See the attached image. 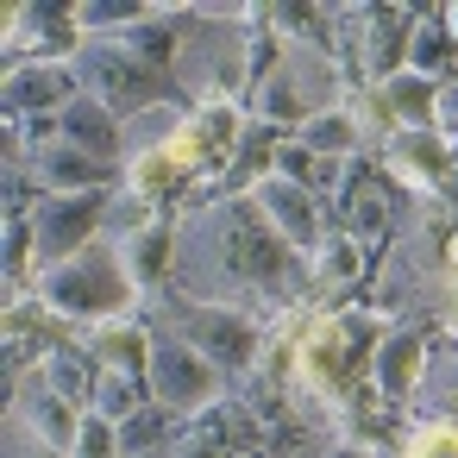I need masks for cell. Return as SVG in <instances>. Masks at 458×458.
I'll return each mask as SVG.
<instances>
[{
    "label": "cell",
    "instance_id": "6da1fadb",
    "mask_svg": "<svg viewBox=\"0 0 458 458\" xmlns=\"http://www.w3.org/2000/svg\"><path fill=\"white\" fill-rule=\"evenodd\" d=\"M295 245L264 220L258 201H220L208 214H195L176 239V276L189 283V301H220L239 308V295H264L283 301L295 295Z\"/></svg>",
    "mask_w": 458,
    "mask_h": 458
},
{
    "label": "cell",
    "instance_id": "7a4b0ae2",
    "mask_svg": "<svg viewBox=\"0 0 458 458\" xmlns=\"http://www.w3.org/2000/svg\"><path fill=\"white\" fill-rule=\"evenodd\" d=\"M45 301L70 320H120L132 301H139V276L126 264V245H114V233H101L89 251H76L70 264L45 270Z\"/></svg>",
    "mask_w": 458,
    "mask_h": 458
},
{
    "label": "cell",
    "instance_id": "3957f363",
    "mask_svg": "<svg viewBox=\"0 0 458 458\" xmlns=\"http://www.w3.org/2000/svg\"><path fill=\"white\" fill-rule=\"evenodd\" d=\"M333 89H339V64H333L320 45L289 38V45H283V64H276V70L264 76V89H258V114L301 132L308 120H320V114L339 107Z\"/></svg>",
    "mask_w": 458,
    "mask_h": 458
},
{
    "label": "cell",
    "instance_id": "277c9868",
    "mask_svg": "<svg viewBox=\"0 0 458 458\" xmlns=\"http://www.w3.org/2000/svg\"><path fill=\"white\" fill-rule=\"evenodd\" d=\"M76 82H89V95H95L114 120H145L151 107H164L157 70H145L126 38H82V51H76Z\"/></svg>",
    "mask_w": 458,
    "mask_h": 458
},
{
    "label": "cell",
    "instance_id": "5b68a950",
    "mask_svg": "<svg viewBox=\"0 0 458 458\" xmlns=\"http://www.w3.org/2000/svg\"><path fill=\"white\" fill-rule=\"evenodd\" d=\"M170 333H182L201 358H214L220 370H245L258 364L264 339H258V320L239 314V308H220V301H182L170 295Z\"/></svg>",
    "mask_w": 458,
    "mask_h": 458
},
{
    "label": "cell",
    "instance_id": "8992f818",
    "mask_svg": "<svg viewBox=\"0 0 458 458\" xmlns=\"http://www.w3.org/2000/svg\"><path fill=\"white\" fill-rule=\"evenodd\" d=\"M145 383H151V395H157L164 414H208L220 402V364L201 358L182 333H157Z\"/></svg>",
    "mask_w": 458,
    "mask_h": 458
},
{
    "label": "cell",
    "instance_id": "52a82bcc",
    "mask_svg": "<svg viewBox=\"0 0 458 458\" xmlns=\"http://www.w3.org/2000/svg\"><path fill=\"white\" fill-rule=\"evenodd\" d=\"M101 214H107V195H45V201L32 208L38 270H57V264H70L76 251H89V245L107 233Z\"/></svg>",
    "mask_w": 458,
    "mask_h": 458
},
{
    "label": "cell",
    "instance_id": "ba28073f",
    "mask_svg": "<svg viewBox=\"0 0 458 458\" xmlns=\"http://www.w3.org/2000/svg\"><path fill=\"white\" fill-rule=\"evenodd\" d=\"M251 201L264 208V220L308 258V251H320V208H314V189L301 182V176H264L258 189H251Z\"/></svg>",
    "mask_w": 458,
    "mask_h": 458
},
{
    "label": "cell",
    "instance_id": "9c48e42d",
    "mask_svg": "<svg viewBox=\"0 0 458 458\" xmlns=\"http://www.w3.org/2000/svg\"><path fill=\"white\" fill-rule=\"evenodd\" d=\"M57 139H64V145H76L82 157L107 164V170H120V164H126V120H114L89 89L57 114Z\"/></svg>",
    "mask_w": 458,
    "mask_h": 458
},
{
    "label": "cell",
    "instance_id": "30bf717a",
    "mask_svg": "<svg viewBox=\"0 0 458 458\" xmlns=\"http://www.w3.org/2000/svg\"><path fill=\"white\" fill-rule=\"evenodd\" d=\"M345 358H352V327H345L339 314H320V320H308V333L295 339V377H301L314 395L339 389V370H345Z\"/></svg>",
    "mask_w": 458,
    "mask_h": 458
},
{
    "label": "cell",
    "instance_id": "8fae6325",
    "mask_svg": "<svg viewBox=\"0 0 458 458\" xmlns=\"http://www.w3.org/2000/svg\"><path fill=\"white\" fill-rule=\"evenodd\" d=\"M82 89H76V70H64V64H20L13 76H7V107L13 114H32V107H70Z\"/></svg>",
    "mask_w": 458,
    "mask_h": 458
},
{
    "label": "cell",
    "instance_id": "7c38bea8",
    "mask_svg": "<svg viewBox=\"0 0 458 458\" xmlns=\"http://www.w3.org/2000/svg\"><path fill=\"white\" fill-rule=\"evenodd\" d=\"M389 176L402 182V189H439V176H445V139L439 132H395V145H389Z\"/></svg>",
    "mask_w": 458,
    "mask_h": 458
},
{
    "label": "cell",
    "instance_id": "4fadbf2b",
    "mask_svg": "<svg viewBox=\"0 0 458 458\" xmlns=\"http://www.w3.org/2000/svg\"><path fill=\"white\" fill-rule=\"evenodd\" d=\"M427 339L420 333H389L383 339V358H377V383H383V395H420V377H427Z\"/></svg>",
    "mask_w": 458,
    "mask_h": 458
},
{
    "label": "cell",
    "instance_id": "5bb4252c",
    "mask_svg": "<svg viewBox=\"0 0 458 458\" xmlns=\"http://www.w3.org/2000/svg\"><path fill=\"white\" fill-rule=\"evenodd\" d=\"M151 345H157V333L126 327V320H107V327H101V339H95V358H101V370L145 377V370H151Z\"/></svg>",
    "mask_w": 458,
    "mask_h": 458
},
{
    "label": "cell",
    "instance_id": "9a60e30c",
    "mask_svg": "<svg viewBox=\"0 0 458 458\" xmlns=\"http://www.w3.org/2000/svg\"><path fill=\"white\" fill-rule=\"evenodd\" d=\"M189 164L170 151V139H157L151 151H139L132 164H126V195H139V201H151V195H164L176 176H182Z\"/></svg>",
    "mask_w": 458,
    "mask_h": 458
},
{
    "label": "cell",
    "instance_id": "2e32d148",
    "mask_svg": "<svg viewBox=\"0 0 458 458\" xmlns=\"http://www.w3.org/2000/svg\"><path fill=\"white\" fill-rule=\"evenodd\" d=\"M145 377H126V370H101V383H95V402H89V414L95 420H107V427H126L132 414H139V402H145Z\"/></svg>",
    "mask_w": 458,
    "mask_h": 458
},
{
    "label": "cell",
    "instance_id": "e0dca14e",
    "mask_svg": "<svg viewBox=\"0 0 458 458\" xmlns=\"http://www.w3.org/2000/svg\"><path fill=\"white\" fill-rule=\"evenodd\" d=\"M358 139H364V126H358V114H339V107L301 126V151H314V157H339V151H352Z\"/></svg>",
    "mask_w": 458,
    "mask_h": 458
},
{
    "label": "cell",
    "instance_id": "ac0fdd59",
    "mask_svg": "<svg viewBox=\"0 0 458 458\" xmlns=\"http://www.w3.org/2000/svg\"><path fill=\"white\" fill-rule=\"evenodd\" d=\"M408 458H458V420H420L408 433Z\"/></svg>",
    "mask_w": 458,
    "mask_h": 458
},
{
    "label": "cell",
    "instance_id": "d6986e66",
    "mask_svg": "<svg viewBox=\"0 0 458 458\" xmlns=\"http://www.w3.org/2000/svg\"><path fill=\"white\" fill-rule=\"evenodd\" d=\"M427 370H433V395L445 402V420H458V345H439L433 358H427Z\"/></svg>",
    "mask_w": 458,
    "mask_h": 458
},
{
    "label": "cell",
    "instance_id": "ffe728a7",
    "mask_svg": "<svg viewBox=\"0 0 458 458\" xmlns=\"http://www.w3.org/2000/svg\"><path fill=\"white\" fill-rule=\"evenodd\" d=\"M320 264H327V276H358V251H352L345 239H339V245H327V258H320Z\"/></svg>",
    "mask_w": 458,
    "mask_h": 458
},
{
    "label": "cell",
    "instance_id": "44dd1931",
    "mask_svg": "<svg viewBox=\"0 0 458 458\" xmlns=\"http://www.w3.org/2000/svg\"><path fill=\"white\" fill-rule=\"evenodd\" d=\"M327 458H370V452H364V445H333Z\"/></svg>",
    "mask_w": 458,
    "mask_h": 458
},
{
    "label": "cell",
    "instance_id": "7402d4cb",
    "mask_svg": "<svg viewBox=\"0 0 458 458\" xmlns=\"http://www.w3.org/2000/svg\"><path fill=\"white\" fill-rule=\"evenodd\" d=\"M445 276H458V239L445 245Z\"/></svg>",
    "mask_w": 458,
    "mask_h": 458
},
{
    "label": "cell",
    "instance_id": "603a6c76",
    "mask_svg": "<svg viewBox=\"0 0 458 458\" xmlns=\"http://www.w3.org/2000/svg\"><path fill=\"white\" fill-rule=\"evenodd\" d=\"M445 26H452V32H458V7H452V13H445Z\"/></svg>",
    "mask_w": 458,
    "mask_h": 458
},
{
    "label": "cell",
    "instance_id": "cb8c5ba5",
    "mask_svg": "<svg viewBox=\"0 0 458 458\" xmlns=\"http://www.w3.org/2000/svg\"><path fill=\"white\" fill-rule=\"evenodd\" d=\"M145 458H176V452H170V445H164V452H145Z\"/></svg>",
    "mask_w": 458,
    "mask_h": 458
}]
</instances>
